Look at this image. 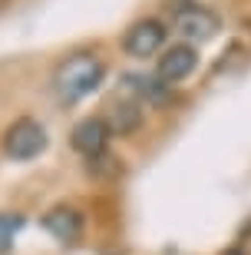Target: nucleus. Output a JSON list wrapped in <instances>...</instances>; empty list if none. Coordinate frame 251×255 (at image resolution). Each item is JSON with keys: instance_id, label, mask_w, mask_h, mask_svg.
<instances>
[{"instance_id": "nucleus-1", "label": "nucleus", "mask_w": 251, "mask_h": 255, "mask_svg": "<svg viewBox=\"0 0 251 255\" xmlns=\"http://www.w3.org/2000/svg\"><path fill=\"white\" fill-rule=\"evenodd\" d=\"M106 66L96 53H70L66 60H60L53 70V93L60 103H80L86 96L99 90Z\"/></svg>"}, {"instance_id": "nucleus-2", "label": "nucleus", "mask_w": 251, "mask_h": 255, "mask_svg": "<svg viewBox=\"0 0 251 255\" xmlns=\"http://www.w3.org/2000/svg\"><path fill=\"white\" fill-rule=\"evenodd\" d=\"M168 30L175 33L182 43H205V40H212L218 30H222V20L218 13L202 3H192V0H178L168 7Z\"/></svg>"}, {"instance_id": "nucleus-3", "label": "nucleus", "mask_w": 251, "mask_h": 255, "mask_svg": "<svg viewBox=\"0 0 251 255\" xmlns=\"http://www.w3.org/2000/svg\"><path fill=\"white\" fill-rule=\"evenodd\" d=\"M50 146V136H47V126L33 120V116H20L3 129V152H7L13 162H30L37 159L40 152H47Z\"/></svg>"}, {"instance_id": "nucleus-4", "label": "nucleus", "mask_w": 251, "mask_h": 255, "mask_svg": "<svg viewBox=\"0 0 251 255\" xmlns=\"http://www.w3.org/2000/svg\"><path fill=\"white\" fill-rule=\"evenodd\" d=\"M166 37H168V27L156 17H146V20H136L126 37H122V50L129 53L132 60H146V57H156L166 50Z\"/></svg>"}, {"instance_id": "nucleus-5", "label": "nucleus", "mask_w": 251, "mask_h": 255, "mask_svg": "<svg viewBox=\"0 0 251 255\" xmlns=\"http://www.w3.org/2000/svg\"><path fill=\"white\" fill-rule=\"evenodd\" d=\"M109 139H112V132H109V126L102 123V116H86V120H80V123L73 126V132H70V146H73L80 156H86V159L106 156Z\"/></svg>"}, {"instance_id": "nucleus-6", "label": "nucleus", "mask_w": 251, "mask_h": 255, "mask_svg": "<svg viewBox=\"0 0 251 255\" xmlns=\"http://www.w3.org/2000/svg\"><path fill=\"white\" fill-rule=\"evenodd\" d=\"M195 66H198V50L188 47V43H175V47L162 50V57L156 60V76L166 86H172V83H182L185 76H192Z\"/></svg>"}, {"instance_id": "nucleus-7", "label": "nucleus", "mask_w": 251, "mask_h": 255, "mask_svg": "<svg viewBox=\"0 0 251 255\" xmlns=\"http://www.w3.org/2000/svg\"><path fill=\"white\" fill-rule=\"evenodd\" d=\"M43 229H47L56 242L73 246V242H80V239H83L86 219H83V212H80V209H73V206H56V209H50L47 216H43Z\"/></svg>"}, {"instance_id": "nucleus-8", "label": "nucleus", "mask_w": 251, "mask_h": 255, "mask_svg": "<svg viewBox=\"0 0 251 255\" xmlns=\"http://www.w3.org/2000/svg\"><path fill=\"white\" fill-rule=\"evenodd\" d=\"M142 106L136 100H112L106 106V113H102V123L109 126L112 136H132V132H139L142 126Z\"/></svg>"}, {"instance_id": "nucleus-9", "label": "nucleus", "mask_w": 251, "mask_h": 255, "mask_svg": "<svg viewBox=\"0 0 251 255\" xmlns=\"http://www.w3.org/2000/svg\"><path fill=\"white\" fill-rule=\"evenodd\" d=\"M122 90L142 106V103H166L172 86H166L156 73H126L122 76Z\"/></svg>"}, {"instance_id": "nucleus-10", "label": "nucleus", "mask_w": 251, "mask_h": 255, "mask_svg": "<svg viewBox=\"0 0 251 255\" xmlns=\"http://www.w3.org/2000/svg\"><path fill=\"white\" fill-rule=\"evenodd\" d=\"M20 226H23V216H17V212H0V255H7L13 249V239H17Z\"/></svg>"}]
</instances>
